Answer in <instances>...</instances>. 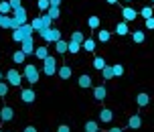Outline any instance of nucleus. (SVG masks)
Returning a JSON list of instances; mask_svg holds the SVG:
<instances>
[{
	"label": "nucleus",
	"mask_w": 154,
	"mask_h": 132,
	"mask_svg": "<svg viewBox=\"0 0 154 132\" xmlns=\"http://www.w3.org/2000/svg\"><path fill=\"white\" fill-rule=\"evenodd\" d=\"M32 33H35V29H32V24H23V27H18V29H14L12 31V39L16 41V43H23L24 39H31Z\"/></svg>",
	"instance_id": "nucleus-1"
},
{
	"label": "nucleus",
	"mask_w": 154,
	"mask_h": 132,
	"mask_svg": "<svg viewBox=\"0 0 154 132\" xmlns=\"http://www.w3.org/2000/svg\"><path fill=\"white\" fill-rule=\"evenodd\" d=\"M51 23H53V18H51V16L47 14V12H43V14H41V16H37V18H35V20H32L31 24H32V29H35L37 33H41L43 29L51 27Z\"/></svg>",
	"instance_id": "nucleus-2"
},
{
	"label": "nucleus",
	"mask_w": 154,
	"mask_h": 132,
	"mask_svg": "<svg viewBox=\"0 0 154 132\" xmlns=\"http://www.w3.org/2000/svg\"><path fill=\"white\" fill-rule=\"evenodd\" d=\"M38 35H41V37H43L47 43H57V41L61 39V31H59V29H53V27H47V29H43Z\"/></svg>",
	"instance_id": "nucleus-3"
},
{
	"label": "nucleus",
	"mask_w": 154,
	"mask_h": 132,
	"mask_svg": "<svg viewBox=\"0 0 154 132\" xmlns=\"http://www.w3.org/2000/svg\"><path fill=\"white\" fill-rule=\"evenodd\" d=\"M23 75H24V79H26L31 86L38 83V69H37V65H24Z\"/></svg>",
	"instance_id": "nucleus-4"
},
{
	"label": "nucleus",
	"mask_w": 154,
	"mask_h": 132,
	"mask_svg": "<svg viewBox=\"0 0 154 132\" xmlns=\"http://www.w3.org/2000/svg\"><path fill=\"white\" fill-rule=\"evenodd\" d=\"M23 77H24V75H20V71H18V69H8L6 71V81H8V86H12V87H20Z\"/></svg>",
	"instance_id": "nucleus-5"
},
{
	"label": "nucleus",
	"mask_w": 154,
	"mask_h": 132,
	"mask_svg": "<svg viewBox=\"0 0 154 132\" xmlns=\"http://www.w3.org/2000/svg\"><path fill=\"white\" fill-rule=\"evenodd\" d=\"M57 69H59V67H57V59L49 55L45 61H43V71H45V75H49V77H51V75H55V73H57Z\"/></svg>",
	"instance_id": "nucleus-6"
},
{
	"label": "nucleus",
	"mask_w": 154,
	"mask_h": 132,
	"mask_svg": "<svg viewBox=\"0 0 154 132\" xmlns=\"http://www.w3.org/2000/svg\"><path fill=\"white\" fill-rule=\"evenodd\" d=\"M12 16H14V23H16V29L18 27H23V24H26V10H24V6H20V8H16L14 12H12Z\"/></svg>",
	"instance_id": "nucleus-7"
},
{
	"label": "nucleus",
	"mask_w": 154,
	"mask_h": 132,
	"mask_svg": "<svg viewBox=\"0 0 154 132\" xmlns=\"http://www.w3.org/2000/svg\"><path fill=\"white\" fill-rule=\"evenodd\" d=\"M138 10H136V8H132V6H124L122 8V16H124V20H126V23H132V20H136V18H138Z\"/></svg>",
	"instance_id": "nucleus-8"
},
{
	"label": "nucleus",
	"mask_w": 154,
	"mask_h": 132,
	"mask_svg": "<svg viewBox=\"0 0 154 132\" xmlns=\"http://www.w3.org/2000/svg\"><path fill=\"white\" fill-rule=\"evenodd\" d=\"M0 27L2 29H16V23H14V16L10 14H0Z\"/></svg>",
	"instance_id": "nucleus-9"
},
{
	"label": "nucleus",
	"mask_w": 154,
	"mask_h": 132,
	"mask_svg": "<svg viewBox=\"0 0 154 132\" xmlns=\"http://www.w3.org/2000/svg\"><path fill=\"white\" fill-rule=\"evenodd\" d=\"M20 100H23L24 104H32V102L37 100V93H35V90H31V87L23 90V92H20Z\"/></svg>",
	"instance_id": "nucleus-10"
},
{
	"label": "nucleus",
	"mask_w": 154,
	"mask_h": 132,
	"mask_svg": "<svg viewBox=\"0 0 154 132\" xmlns=\"http://www.w3.org/2000/svg\"><path fill=\"white\" fill-rule=\"evenodd\" d=\"M35 49H37V47H35V41H32V37H31V39H24L23 43H20V51H24L26 55L35 53Z\"/></svg>",
	"instance_id": "nucleus-11"
},
{
	"label": "nucleus",
	"mask_w": 154,
	"mask_h": 132,
	"mask_svg": "<svg viewBox=\"0 0 154 132\" xmlns=\"http://www.w3.org/2000/svg\"><path fill=\"white\" fill-rule=\"evenodd\" d=\"M12 118H14V110L10 108V106H4V108L0 110V120L2 122H10Z\"/></svg>",
	"instance_id": "nucleus-12"
},
{
	"label": "nucleus",
	"mask_w": 154,
	"mask_h": 132,
	"mask_svg": "<svg viewBox=\"0 0 154 132\" xmlns=\"http://www.w3.org/2000/svg\"><path fill=\"white\" fill-rule=\"evenodd\" d=\"M106 96H108V90H106L103 86H95V87H93V100L103 102V100H106Z\"/></svg>",
	"instance_id": "nucleus-13"
},
{
	"label": "nucleus",
	"mask_w": 154,
	"mask_h": 132,
	"mask_svg": "<svg viewBox=\"0 0 154 132\" xmlns=\"http://www.w3.org/2000/svg\"><path fill=\"white\" fill-rule=\"evenodd\" d=\"M128 33H130V29H128V23H126V20L116 23V35H118V37H126Z\"/></svg>",
	"instance_id": "nucleus-14"
},
{
	"label": "nucleus",
	"mask_w": 154,
	"mask_h": 132,
	"mask_svg": "<svg viewBox=\"0 0 154 132\" xmlns=\"http://www.w3.org/2000/svg\"><path fill=\"white\" fill-rule=\"evenodd\" d=\"M128 126H130L132 130H138V128H142V118H140V114H134V116H130V120H128Z\"/></svg>",
	"instance_id": "nucleus-15"
},
{
	"label": "nucleus",
	"mask_w": 154,
	"mask_h": 132,
	"mask_svg": "<svg viewBox=\"0 0 154 132\" xmlns=\"http://www.w3.org/2000/svg\"><path fill=\"white\" fill-rule=\"evenodd\" d=\"M136 104H138L140 108H144V106H148V104H150V96H148L146 92H140L138 96H136Z\"/></svg>",
	"instance_id": "nucleus-16"
},
{
	"label": "nucleus",
	"mask_w": 154,
	"mask_h": 132,
	"mask_svg": "<svg viewBox=\"0 0 154 132\" xmlns=\"http://www.w3.org/2000/svg\"><path fill=\"white\" fill-rule=\"evenodd\" d=\"M100 120L101 122H112V120H114V112L109 108H101L100 110Z\"/></svg>",
	"instance_id": "nucleus-17"
},
{
	"label": "nucleus",
	"mask_w": 154,
	"mask_h": 132,
	"mask_svg": "<svg viewBox=\"0 0 154 132\" xmlns=\"http://www.w3.org/2000/svg\"><path fill=\"white\" fill-rule=\"evenodd\" d=\"M71 73H73V71H71L69 65H61V67L57 69V75H59L61 79H69V77H71Z\"/></svg>",
	"instance_id": "nucleus-18"
},
{
	"label": "nucleus",
	"mask_w": 154,
	"mask_h": 132,
	"mask_svg": "<svg viewBox=\"0 0 154 132\" xmlns=\"http://www.w3.org/2000/svg\"><path fill=\"white\" fill-rule=\"evenodd\" d=\"M55 51H57V53H67V51H69V43H67V41H63V39H59L57 41V43H55Z\"/></svg>",
	"instance_id": "nucleus-19"
},
{
	"label": "nucleus",
	"mask_w": 154,
	"mask_h": 132,
	"mask_svg": "<svg viewBox=\"0 0 154 132\" xmlns=\"http://www.w3.org/2000/svg\"><path fill=\"white\" fill-rule=\"evenodd\" d=\"M132 41H134L136 45H142V43L146 41V33L144 31H134L132 33Z\"/></svg>",
	"instance_id": "nucleus-20"
},
{
	"label": "nucleus",
	"mask_w": 154,
	"mask_h": 132,
	"mask_svg": "<svg viewBox=\"0 0 154 132\" xmlns=\"http://www.w3.org/2000/svg\"><path fill=\"white\" fill-rule=\"evenodd\" d=\"M35 55H37V59H41V61H45L47 57H49V47H37L35 49Z\"/></svg>",
	"instance_id": "nucleus-21"
},
{
	"label": "nucleus",
	"mask_w": 154,
	"mask_h": 132,
	"mask_svg": "<svg viewBox=\"0 0 154 132\" xmlns=\"http://www.w3.org/2000/svg\"><path fill=\"white\" fill-rule=\"evenodd\" d=\"M77 83H79V87L87 90V87H91V77H89V75H79Z\"/></svg>",
	"instance_id": "nucleus-22"
},
{
	"label": "nucleus",
	"mask_w": 154,
	"mask_h": 132,
	"mask_svg": "<svg viewBox=\"0 0 154 132\" xmlns=\"http://www.w3.org/2000/svg\"><path fill=\"white\" fill-rule=\"evenodd\" d=\"M14 10H12V6H10V2L8 0H2L0 2V14H12Z\"/></svg>",
	"instance_id": "nucleus-23"
},
{
	"label": "nucleus",
	"mask_w": 154,
	"mask_h": 132,
	"mask_svg": "<svg viewBox=\"0 0 154 132\" xmlns=\"http://www.w3.org/2000/svg\"><path fill=\"white\" fill-rule=\"evenodd\" d=\"M83 130H85V132H100V124H97L95 120H87Z\"/></svg>",
	"instance_id": "nucleus-24"
},
{
	"label": "nucleus",
	"mask_w": 154,
	"mask_h": 132,
	"mask_svg": "<svg viewBox=\"0 0 154 132\" xmlns=\"http://www.w3.org/2000/svg\"><path fill=\"white\" fill-rule=\"evenodd\" d=\"M109 39H112V33L109 31H106V29L97 31V41H100V43H108Z\"/></svg>",
	"instance_id": "nucleus-25"
},
{
	"label": "nucleus",
	"mask_w": 154,
	"mask_h": 132,
	"mask_svg": "<svg viewBox=\"0 0 154 132\" xmlns=\"http://www.w3.org/2000/svg\"><path fill=\"white\" fill-rule=\"evenodd\" d=\"M24 59H26V53H24V51H14V53H12V61H14L16 65L24 63Z\"/></svg>",
	"instance_id": "nucleus-26"
},
{
	"label": "nucleus",
	"mask_w": 154,
	"mask_h": 132,
	"mask_svg": "<svg viewBox=\"0 0 154 132\" xmlns=\"http://www.w3.org/2000/svg\"><path fill=\"white\" fill-rule=\"evenodd\" d=\"M81 49H85L87 53H93V51H95V41L93 39H85L83 45H81Z\"/></svg>",
	"instance_id": "nucleus-27"
},
{
	"label": "nucleus",
	"mask_w": 154,
	"mask_h": 132,
	"mask_svg": "<svg viewBox=\"0 0 154 132\" xmlns=\"http://www.w3.org/2000/svg\"><path fill=\"white\" fill-rule=\"evenodd\" d=\"M103 67H106V59L103 57H93V69L101 71Z\"/></svg>",
	"instance_id": "nucleus-28"
},
{
	"label": "nucleus",
	"mask_w": 154,
	"mask_h": 132,
	"mask_svg": "<svg viewBox=\"0 0 154 132\" xmlns=\"http://www.w3.org/2000/svg\"><path fill=\"white\" fill-rule=\"evenodd\" d=\"M101 75H103V79H112L114 77V65H106L101 69Z\"/></svg>",
	"instance_id": "nucleus-29"
},
{
	"label": "nucleus",
	"mask_w": 154,
	"mask_h": 132,
	"mask_svg": "<svg viewBox=\"0 0 154 132\" xmlns=\"http://www.w3.org/2000/svg\"><path fill=\"white\" fill-rule=\"evenodd\" d=\"M100 16H89V18H87V24H89V29H93V31H95V29H100Z\"/></svg>",
	"instance_id": "nucleus-30"
},
{
	"label": "nucleus",
	"mask_w": 154,
	"mask_h": 132,
	"mask_svg": "<svg viewBox=\"0 0 154 132\" xmlns=\"http://www.w3.org/2000/svg\"><path fill=\"white\" fill-rule=\"evenodd\" d=\"M47 14L51 16L53 20H57V18L61 16V10H59V6H51V8H49V10H47Z\"/></svg>",
	"instance_id": "nucleus-31"
},
{
	"label": "nucleus",
	"mask_w": 154,
	"mask_h": 132,
	"mask_svg": "<svg viewBox=\"0 0 154 132\" xmlns=\"http://www.w3.org/2000/svg\"><path fill=\"white\" fill-rule=\"evenodd\" d=\"M69 41H75V43H81V45H83L85 37H83V33H81V31H75V33H71V39Z\"/></svg>",
	"instance_id": "nucleus-32"
},
{
	"label": "nucleus",
	"mask_w": 154,
	"mask_h": 132,
	"mask_svg": "<svg viewBox=\"0 0 154 132\" xmlns=\"http://www.w3.org/2000/svg\"><path fill=\"white\" fill-rule=\"evenodd\" d=\"M140 16H144V20H146V18H152V16H154L152 6H144L142 10H140Z\"/></svg>",
	"instance_id": "nucleus-33"
},
{
	"label": "nucleus",
	"mask_w": 154,
	"mask_h": 132,
	"mask_svg": "<svg viewBox=\"0 0 154 132\" xmlns=\"http://www.w3.org/2000/svg\"><path fill=\"white\" fill-rule=\"evenodd\" d=\"M81 51V43H75V41H69V53L71 55H77Z\"/></svg>",
	"instance_id": "nucleus-34"
},
{
	"label": "nucleus",
	"mask_w": 154,
	"mask_h": 132,
	"mask_svg": "<svg viewBox=\"0 0 154 132\" xmlns=\"http://www.w3.org/2000/svg\"><path fill=\"white\" fill-rule=\"evenodd\" d=\"M37 6H38L41 12H47V10L51 8V2H49V0H37Z\"/></svg>",
	"instance_id": "nucleus-35"
},
{
	"label": "nucleus",
	"mask_w": 154,
	"mask_h": 132,
	"mask_svg": "<svg viewBox=\"0 0 154 132\" xmlns=\"http://www.w3.org/2000/svg\"><path fill=\"white\" fill-rule=\"evenodd\" d=\"M122 75H124V65L116 63L114 65V77H122Z\"/></svg>",
	"instance_id": "nucleus-36"
},
{
	"label": "nucleus",
	"mask_w": 154,
	"mask_h": 132,
	"mask_svg": "<svg viewBox=\"0 0 154 132\" xmlns=\"http://www.w3.org/2000/svg\"><path fill=\"white\" fill-rule=\"evenodd\" d=\"M8 93V81H0V98H4Z\"/></svg>",
	"instance_id": "nucleus-37"
},
{
	"label": "nucleus",
	"mask_w": 154,
	"mask_h": 132,
	"mask_svg": "<svg viewBox=\"0 0 154 132\" xmlns=\"http://www.w3.org/2000/svg\"><path fill=\"white\" fill-rule=\"evenodd\" d=\"M144 24H146L148 31H154V16H152V18H146V23H144Z\"/></svg>",
	"instance_id": "nucleus-38"
},
{
	"label": "nucleus",
	"mask_w": 154,
	"mask_h": 132,
	"mask_svg": "<svg viewBox=\"0 0 154 132\" xmlns=\"http://www.w3.org/2000/svg\"><path fill=\"white\" fill-rule=\"evenodd\" d=\"M10 2V6H12V10H16V8H20V0H8Z\"/></svg>",
	"instance_id": "nucleus-39"
},
{
	"label": "nucleus",
	"mask_w": 154,
	"mask_h": 132,
	"mask_svg": "<svg viewBox=\"0 0 154 132\" xmlns=\"http://www.w3.org/2000/svg\"><path fill=\"white\" fill-rule=\"evenodd\" d=\"M57 132H71V128H69L67 124H61L59 128H57Z\"/></svg>",
	"instance_id": "nucleus-40"
},
{
	"label": "nucleus",
	"mask_w": 154,
	"mask_h": 132,
	"mask_svg": "<svg viewBox=\"0 0 154 132\" xmlns=\"http://www.w3.org/2000/svg\"><path fill=\"white\" fill-rule=\"evenodd\" d=\"M24 132H38V130H37V128H35V126H32V124H29V126H26V128H24Z\"/></svg>",
	"instance_id": "nucleus-41"
},
{
	"label": "nucleus",
	"mask_w": 154,
	"mask_h": 132,
	"mask_svg": "<svg viewBox=\"0 0 154 132\" xmlns=\"http://www.w3.org/2000/svg\"><path fill=\"white\" fill-rule=\"evenodd\" d=\"M51 2V6H61V0H49Z\"/></svg>",
	"instance_id": "nucleus-42"
},
{
	"label": "nucleus",
	"mask_w": 154,
	"mask_h": 132,
	"mask_svg": "<svg viewBox=\"0 0 154 132\" xmlns=\"http://www.w3.org/2000/svg\"><path fill=\"white\" fill-rule=\"evenodd\" d=\"M108 132H122V128H118V126H114V128H109Z\"/></svg>",
	"instance_id": "nucleus-43"
},
{
	"label": "nucleus",
	"mask_w": 154,
	"mask_h": 132,
	"mask_svg": "<svg viewBox=\"0 0 154 132\" xmlns=\"http://www.w3.org/2000/svg\"><path fill=\"white\" fill-rule=\"evenodd\" d=\"M108 4H118V0H106Z\"/></svg>",
	"instance_id": "nucleus-44"
},
{
	"label": "nucleus",
	"mask_w": 154,
	"mask_h": 132,
	"mask_svg": "<svg viewBox=\"0 0 154 132\" xmlns=\"http://www.w3.org/2000/svg\"><path fill=\"white\" fill-rule=\"evenodd\" d=\"M0 81H2V71H0Z\"/></svg>",
	"instance_id": "nucleus-45"
},
{
	"label": "nucleus",
	"mask_w": 154,
	"mask_h": 132,
	"mask_svg": "<svg viewBox=\"0 0 154 132\" xmlns=\"http://www.w3.org/2000/svg\"><path fill=\"white\" fill-rule=\"evenodd\" d=\"M124 2H132V0H124Z\"/></svg>",
	"instance_id": "nucleus-46"
},
{
	"label": "nucleus",
	"mask_w": 154,
	"mask_h": 132,
	"mask_svg": "<svg viewBox=\"0 0 154 132\" xmlns=\"http://www.w3.org/2000/svg\"><path fill=\"white\" fill-rule=\"evenodd\" d=\"M0 132H2V130H0Z\"/></svg>",
	"instance_id": "nucleus-47"
},
{
	"label": "nucleus",
	"mask_w": 154,
	"mask_h": 132,
	"mask_svg": "<svg viewBox=\"0 0 154 132\" xmlns=\"http://www.w3.org/2000/svg\"><path fill=\"white\" fill-rule=\"evenodd\" d=\"M152 2H154V0H152Z\"/></svg>",
	"instance_id": "nucleus-48"
}]
</instances>
